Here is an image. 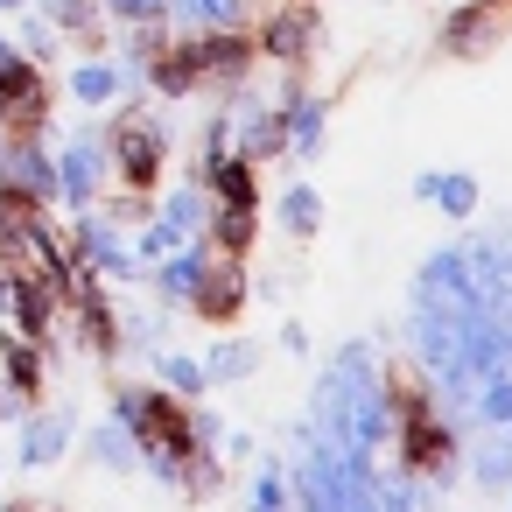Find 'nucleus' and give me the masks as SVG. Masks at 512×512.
<instances>
[{
	"instance_id": "nucleus-13",
	"label": "nucleus",
	"mask_w": 512,
	"mask_h": 512,
	"mask_svg": "<svg viewBox=\"0 0 512 512\" xmlns=\"http://www.w3.org/2000/svg\"><path fill=\"white\" fill-rule=\"evenodd\" d=\"M64 449H71V421H64V414H36V421L22 428V463H29V470L57 463Z\"/></svg>"
},
{
	"instance_id": "nucleus-21",
	"label": "nucleus",
	"mask_w": 512,
	"mask_h": 512,
	"mask_svg": "<svg viewBox=\"0 0 512 512\" xmlns=\"http://www.w3.org/2000/svg\"><path fill=\"white\" fill-rule=\"evenodd\" d=\"M99 8L127 29H169V0H99Z\"/></svg>"
},
{
	"instance_id": "nucleus-19",
	"label": "nucleus",
	"mask_w": 512,
	"mask_h": 512,
	"mask_svg": "<svg viewBox=\"0 0 512 512\" xmlns=\"http://www.w3.org/2000/svg\"><path fill=\"white\" fill-rule=\"evenodd\" d=\"M204 225H211L218 253H232V260H239V253H246V239H253V204H225V211H218V218H204Z\"/></svg>"
},
{
	"instance_id": "nucleus-8",
	"label": "nucleus",
	"mask_w": 512,
	"mask_h": 512,
	"mask_svg": "<svg viewBox=\"0 0 512 512\" xmlns=\"http://www.w3.org/2000/svg\"><path fill=\"white\" fill-rule=\"evenodd\" d=\"M309 43H316V15H302V8H281V15L253 36V50H267V57H281V64H295Z\"/></svg>"
},
{
	"instance_id": "nucleus-2",
	"label": "nucleus",
	"mask_w": 512,
	"mask_h": 512,
	"mask_svg": "<svg viewBox=\"0 0 512 512\" xmlns=\"http://www.w3.org/2000/svg\"><path fill=\"white\" fill-rule=\"evenodd\" d=\"M0 120H8L15 134L22 127H43V78H36V57L22 43L0 36ZM8 134V141H15Z\"/></svg>"
},
{
	"instance_id": "nucleus-16",
	"label": "nucleus",
	"mask_w": 512,
	"mask_h": 512,
	"mask_svg": "<svg viewBox=\"0 0 512 512\" xmlns=\"http://www.w3.org/2000/svg\"><path fill=\"white\" fill-rule=\"evenodd\" d=\"M155 365H162V386H169L176 400H197V393L211 386V372H204V358H183V351H162Z\"/></svg>"
},
{
	"instance_id": "nucleus-1",
	"label": "nucleus",
	"mask_w": 512,
	"mask_h": 512,
	"mask_svg": "<svg viewBox=\"0 0 512 512\" xmlns=\"http://www.w3.org/2000/svg\"><path fill=\"white\" fill-rule=\"evenodd\" d=\"M309 421H316L330 442H344L351 456H372V449L393 442V400H386L379 365H372L365 344H344L337 365H323L316 400H309Z\"/></svg>"
},
{
	"instance_id": "nucleus-24",
	"label": "nucleus",
	"mask_w": 512,
	"mask_h": 512,
	"mask_svg": "<svg viewBox=\"0 0 512 512\" xmlns=\"http://www.w3.org/2000/svg\"><path fill=\"white\" fill-rule=\"evenodd\" d=\"M8 288H15V281H8V274H0V309H8Z\"/></svg>"
},
{
	"instance_id": "nucleus-4",
	"label": "nucleus",
	"mask_w": 512,
	"mask_h": 512,
	"mask_svg": "<svg viewBox=\"0 0 512 512\" xmlns=\"http://www.w3.org/2000/svg\"><path fill=\"white\" fill-rule=\"evenodd\" d=\"M99 176H106V148L78 134V141L57 155V204H78V211H92V197H99Z\"/></svg>"
},
{
	"instance_id": "nucleus-6",
	"label": "nucleus",
	"mask_w": 512,
	"mask_h": 512,
	"mask_svg": "<svg viewBox=\"0 0 512 512\" xmlns=\"http://www.w3.org/2000/svg\"><path fill=\"white\" fill-rule=\"evenodd\" d=\"M323 127H330L323 99H309V92L295 85V92L281 99V148L302 155V162H316V155H323Z\"/></svg>"
},
{
	"instance_id": "nucleus-12",
	"label": "nucleus",
	"mask_w": 512,
	"mask_h": 512,
	"mask_svg": "<svg viewBox=\"0 0 512 512\" xmlns=\"http://www.w3.org/2000/svg\"><path fill=\"white\" fill-rule=\"evenodd\" d=\"M176 29H246V0H169Z\"/></svg>"
},
{
	"instance_id": "nucleus-11",
	"label": "nucleus",
	"mask_w": 512,
	"mask_h": 512,
	"mask_svg": "<svg viewBox=\"0 0 512 512\" xmlns=\"http://www.w3.org/2000/svg\"><path fill=\"white\" fill-rule=\"evenodd\" d=\"M274 148H281V113H267V106H246V113H239V127H232V155H246V162L260 169Z\"/></svg>"
},
{
	"instance_id": "nucleus-3",
	"label": "nucleus",
	"mask_w": 512,
	"mask_h": 512,
	"mask_svg": "<svg viewBox=\"0 0 512 512\" xmlns=\"http://www.w3.org/2000/svg\"><path fill=\"white\" fill-rule=\"evenodd\" d=\"M78 260H85V274H106V281H141L148 274L141 253L120 239V225L99 218V211H85V225H78Z\"/></svg>"
},
{
	"instance_id": "nucleus-22",
	"label": "nucleus",
	"mask_w": 512,
	"mask_h": 512,
	"mask_svg": "<svg viewBox=\"0 0 512 512\" xmlns=\"http://www.w3.org/2000/svg\"><path fill=\"white\" fill-rule=\"evenodd\" d=\"M176 246H183V232H176V225H169L162 211H155V218L141 225V239H134V253H141V267H155V260H169Z\"/></svg>"
},
{
	"instance_id": "nucleus-23",
	"label": "nucleus",
	"mask_w": 512,
	"mask_h": 512,
	"mask_svg": "<svg viewBox=\"0 0 512 512\" xmlns=\"http://www.w3.org/2000/svg\"><path fill=\"white\" fill-rule=\"evenodd\" d=\"M0 358H8V393H15V400H22V393H36V379H43V372H36V351H29V344H15V337H8V344H0Z\"/></svg>"
},
{
	"instance_id": "nucleus-7",
	"label": "nucleus",
	"mask_w": 512,
	"mask_h": 512,
	"mask_svg": "<svg viewBox=\"0 0 512 512\" xmlns=\"http://www.w3.org/2000/svg\"><path fill=\"white\" fill-rule=\"evenodd\" d=\"M414 197H428V204L449 211V218H477V204H484V190H477L470 169H421V176H414Z\"/></svg>"
},
{
	"instance_id": "nucleus-9",
	"label": "nucleus",
	"mask_w": 512,
	"mask_h": 512,
	"mask_svg": "<svg viewBox=\"0 0 512 512\" xmlns=\"http://www.w3.org/2000/svg\"><path fill=\"white\" fill-rule=\"evenodd\" d=\"M127 92V71L120 64H106V57H85L78 71H71V99L85 106V113H99V106H113Z\"/></svg>"
},
{
	"instance_id": "nucleus-10",
	"label": "nucleus",
	"mask_w": 512,
	"mask_h": 512,
	"mask_svg": "<svg viewBox=\"0 0 512 512\" xmlns=\"http://www.w3.org/2000/svg\"><path fill=\"white\" fill-rule=\"evenodd\" d=\"M484 442L470 449V477L477 491H512V435L505 428H477Z\"/></svg>"
},
{
	"instance_id": "nucleus-14",
	"label": "nucleus",
	"mask_w": 512,
	"mask_h": 512,
	"mask_svg": "<svg viewBox=\"0 0 512 512\" xmlns=\"http://www.w3.org/2000/svg\"><path fill=\"white\" fill-rule=\"evenodd\" d=\"M477 428H512V372H498V379H484L477 393H470V407H463Z\"/></svg>"
},
{
	"instance_id": "nucleus-26",
	"label": "nucleus",
	"mask_w": 512,
	"mask_h": 512,
	"mask_svg": "<svg viewBox=\"0 0 512 512\" xmlns=\"http://www.w3.org/2000/svg\"><path fill=\"white\" fill-rule=\"evenodd\" d=\"M505 435H512V428H505Z\"/></svg>"
},
{
	"instance_id": "nucleus-15",
	"label": "nucleus",
	"mask_w": 512,
	"mask_h": 512,
	"mask_svg": "<svg viewBox=\"0 0 512 512\" xmlns=\"http://www.w3.org/2000/svg\"><path fill=\"white\" fill-rule=\"evenodd\" d=\"M281 225H288L295 239H309V232L323 225V197H316V183H295V190H281Z\"/></svg>"
},
{
	"instance_id": "nucleus-17",
	"label": "nucleus",
	"mask_w": 512,
	"mask_h": 512,
	"mask_svg": "<svg viewBox=\"0 0 512 512\" xmlns=\"http://www.w3.org/2000/svg\"><path fill=\"white\" fill-rule=\"evenodd\" d=\"M106 470H141V449H134V435L120 428V421H106V428H92V442H85Z\"/></svg>"
},
{
	"instance_id": "nucleus-25",
	"label": "nucleus",
	"mask_w": 512,
	"mask_h": 512,
	"mask_svg": "<svg viewBox=\"0 0 512 512\" xmlns=\"http://www.w3.org/2000/svg\"><path fill=\"white\" fill-rule=\"evenodd\" d=\"M0 8H8V15H15V8H29V0H0Z\"/></svg>"
},
{
	"instance_id": "nucleus-20",
	"label": "nucleus",
	"mask_w": 512,
	"mask_h": 512,
	"mask_svg": "<svg viewBox=\"0 0 512 512\" xmlns=\"http://www.w3.org/2000/svg\"><path fill=\"white\" fill-rule=\"evenodd\" d=\"M260 365V344H246V337H232V344H218L211 358H204V372H211V386H225V379H246Z\"/></svg>"
},
{
	"instance_id": "nucleus-18",
	"label": "nucleus",
	"mask_w": 512,
	"mask_h": 512,
	"mask_svg": "<svg viewBox=\"0 0 512 512\" xmlns=\"http://www.w3.org/2000/svg\"><path fill=\"white\" fill-rule=\"evenodd\" d=\"M162 218L183 232V239H204V218H211V197L204 190H176V197H162Z\"/></svg>"
},
{
	"instance_id": "nucleus-5",
	"label": "nucleus",
	"mask_w": 512,
	"mask_h": 512,
	"mask_svg": "<svg viewBox=\"0 0 512 512\" xmlns=\"http://www.w3.org/2000/svg\"><path fill=\"white\" fill-rule=\"evenodd\" d=\"M113 155H120V169L148 190L155 176H162V155H169V134H162V120H127L120 134H113Z\"/></svg>"
}]
</instances>
